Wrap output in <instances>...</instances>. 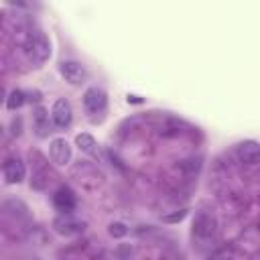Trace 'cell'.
I'll return each mask as SVG.
<instances>
[{"mask_svg":"<svg viewBox=\"0 0 260 260\" xmlns=\"http://www.w3.org/2000/svg\"><path fill=\"white\" fill-rule=\"evenodd\" d=\"M108 104V95L102 87H87L83 93V106L89 114H100L106 110Z\"/></svg>","mask_w":260,"mask_h":260,"instance_id":"cell-4","label":"cell"},{"mask_svg":"<svg viewBox=\"0 0 260 260\" xmlns=\"http://www.w3.org/2000/svg\"><path fill=\"white\" fill-rule=\"evenodd\" d=\"M108 232H110V236H112V238H122V236H126V234H128V228H126L124 223L116 221V223H110Z\"/></svg>","mask_w":260,"mask_h":260,"instance_id":"cell-15","label":"cell"},{"mask_svg":"<svg viewBox=\"0 0 260 260\" xmlns=\"http://www.w3.org/2000/svg\"><path fill=\"white\" fill-rule=\"evenodd\" d=\"M236 152H238V158L242 162H246V165H254V162L260 160V144L254 142V140L240 142L238 148H236Z\"/></svg>","mask_w":260,"mask_h":260,"instance_id":"cell-9","label":"cell"},{"mask_svg":"<svg viewBox=\"0 0 260 260\" xmlns=\"http://www.w3.org/2000/svg\"><path fill=\"white\" fill-rule=\"evenodd\" d=\"M2 175H4V181L14 185V183H20L26 175V167L20 158L12 156V158H6V162L2 165Z\"/></svg>","mask_w":260,"mask_h":260,"instance_id":"cell-5","label":"cell"},{"mask_svg":"<svg viewBox=\"0 0 260 260\" xmlns=\"http://www.w3.org/2000/svg\"><path fill=\"white\" fill-rule=\"evenodd\" d=\"M185 215H187V211H179V213H175V215H167L165 221H181Z\"/></svg>","mask_w":260,"mask_h":260,"instance_id":"cell-16","label":"cell"},{"mask_svg":"<svg viewBox=\"0 0 260 260\" xmlns=\"http://www.w3.org/2000/svg\"><path fill=\"white\" fill-rule=\"evenodd\" d=\"M24 102H26L24 91H20V89H12V91L8 93V98H6V108H8V110H16V108H20Z\"/></svg>","mask_w":260,"mask_h":260,"instance_id":"cell-14","label":"cell"},{"mask_svg":"<svg viewBox=\"0 0 260 260\" xmlns=\"http://www.w3.org/2000/svg\"><path fill=\"white\" fill-rule=\"evenodd\" d=\"M53 228L61 236H75V234H81L85 230V221L73 217L71 213H61L59 217L53 219Z\"/></svg>","mask_w":260,"mask_h":260,"instance_id":"cell-1","label":"cell"},{"mask_svg":"<svg viewBox=\"0 0 260 260\" xmlns=\"http://www.w3.org/2000/svg\"><path fill=\"white\" fill-rule=\"evenodd\" d=\"M213 232H215V221H213V217H209V215H205V213H199L197 219L193 221V236L199 238V240H207V238L213 236Z\"/></svg>","mask_w":260,"mask_h":260,"instance_id":"cell-10","label":"cell"},{"mask_svg":"<svg viewBox=\"0 0 260 260\" xmlns=\"http://www.w3.org/2000/svg\"><path fill=\"white\" fill-rule=\"evenodd\" d=\"M73 177H77V181L79 183H83V185H87V179H93L98 185L102 183V173L95 169V167H91V165H87V162H81V165H77L75 169H73Z\"/></svg>","mask_w":260,"mask_h":260,"instance_id":"cell-11","label":"cell"},{"mask_svg":"<svg viewBox=\"0 0 260 260\" xmlns=\"http://www.w3.org/2000/svg\"><path fill=\"white\" fill-rule=\"evenodd\" d=\"M49 156L55 165H67L71 160V146L65 138H53L49 144Z\"/></svg>","mask_w":260,"mask_h":260,"instance_id":"cell-6","label":"cell"},{"mask_svg":"<svg viewBox=\"0 0 260 260\" xmlns=\"http://www.w3.org/2000/svg\"><path fill=\"white\" fill-rule=\"evenodd\" d=\"M59 73L65 77V81H69L71 85H81L87 79V71L79 61H61L59 65Z\"/></svg>","mask_w":260,"mask_h":260,"instance_id":"cell-3","label":"cell"},{"mask_svg":"<svg viewBox=\"0 0 260 260\" xmlns=\"http://www.w3.org/2000/svg\"><path fill=\"white\" fill-rule=\"evenodd\" d=\"M35 130L39 136H47L51 126H49V116L45 112V108H37L35 110Z\"/></svg>","mask_w":260,"mask_h":260,"instance_id":"cell-12","label":"cell"},{"mask_svg":"<svg viewBox=\"0 0 260 260\" xmlns=\"http://www.w3.org/2000/svg\"><path fill=\"white\" fill-rule=\"evenodd\" d=\"M26 49H28V53L37 59V61H47L49 59V55H51V43H49V39L43 35V32H35V35H30L28 39H26Z\"/></svg>","mask_w":260,"mask_h":260,"instance_id":"cell-2","label":"cell"},{"mask_svg":"<svg viewBox=\"0 0 260 260\" xmlns=\"http://www.w3.org/2000/svg\"><path fill=\"white\" fill-rule=\"evenodd\" d=\"M53 205L57 211L61 213H71L75 207H77V199H75V193L69 189V187H59L53 195Z\"/></svg>","mask_w":260,"mask_h":260,"instance_id":"cell-7","label":"cell"},{"mask_svg":"<svg viewBox=\"0 0 260 260\" xmlns=\"http://www.w3.org/2000/svg\"><path fill=\"white\" fill-rule=\"evenodd\" d=\"M75 144L79 146V150H83V152H87V154H93L95 152V138L91 136V134H87V132H81V134H77L75 136Z\"/></svg>","mask_w":260,"mask_h":260,"instance_id":"cell-13","label":"cell"},{"mask_svg":"<svg viewBox=\"0 0 260 260\" xmlns=\"http://www.w3.org/2000/svg\"><path fill=\"white\" fill-rule=\"evenodd\" d=\"M51 118L55 122V126L59 128H67L73 120V110H71V104L67 100H57L53 104V110H51Z\"/></svg>","mask_w":260,"mask_h":260,"instance_id":"cell-8","label":"cell"}]
</instances>
